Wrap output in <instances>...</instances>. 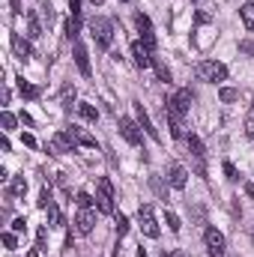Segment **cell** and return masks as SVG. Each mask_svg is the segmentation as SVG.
I'll use <instances>...</instances> for the list:
<instances>
[{
    "label": "cell",
    "instance_id": "cell-1",
    "mask_svg": "<svg viewBox=\"0 0 254 257\" xmlns=\"http://www.w3.org/2000/svg\"><path fill=\"white\" fill-rule=\"evenodd\" d=\"M197 78L209 81V84H221V81H227V66L218 63V60H200L197 63Z\"/></svg>",
    "mask_w": 254,
    "mask_h": 257
},
{
    "label": "cell",
    "instance_id": "cell-2",
    "mask_svg": "<svg viewBox=\"0 0 254 257\" xmlns=\"http://www.w3.org/2000/svg\"><path fill=\"white\" fill-rule=\"evenodd\" d=\"M90 33H93V39H96L99 48H111V42H114V24L108 18H93L90 21Z\"/></svg>",
    "mask_w": 254,
    "mask_h": 257
},
{
    "label": "cell",
    "instance_id": "cell-3",
    "mask_svg": "<svg viewBox=\"0 0 254 257\" xmlns=\"http://www.w3.org/2000/svg\"><path fill=\"white\" fill-rule=\"evenodd\" d=\"M75 132H54L48 141V153L51 156H63V153H75Z\"/></svg>",
    "mask_w": 254,
    "mask_h": 257
},
{
    "label": "cell",
    "instance_id": "cell-4",
    "mask_svg": "<svg viewBox=\"0 0 254 257\" xmlns=\"http://www.w3.org/2000/svg\"><path fill=\"white\" fill-rule=\"evenodd\" d=\"M96 189H99V194H96L99 212H105V215H114V186H111V180H108V177H102Z\"/></svg>",
    "mask_w": 254,
    "mask_h": 257
},
{
    "label": "cell",
    "instance_id": "cell-5",
    "mask_svg": "<svg viewBox=\"0 0 254 257\" xmlns=\"http://www.w3.org/2000/svg\"><path fill=\"white\" fill-rule=\"evenodd\" d=\"M203 242H206V251H209V257H224L227 242H224V233H221V230L206 227V230H203Z\"/></svg>",
    "mask_w": 254,
    "mask_h": 257
},
{
    "label": "cell",
    "instance_id": "cell-6",
    "mask_svg": "<svg viewBox=\"0 0 254 257\" xmlns=\"http://www.w3.org/2000/svg\"><path fill=\"white\" fill-rule=\"evenodd\" d=\"M138 224H141L144 236L159 239V224H156V215H153V206H150V203H144V206L138 209Z\"/></svg>",
    "mask_w": 254,
    "mask_h": 257
},
{
    "label": "cell",
    "instance_id": "cell-7",
    "mask_svg": "<svg viewBox=\"0 0 254 257\" xmlns=\"http://www.w3.org/2000/svg\"><path fill=\"white\" fill-rule=\"evenodd\" d=\"M186 141H189V153H191V159H194V171L200 177H206V150H203V141L197 135H189Z\"/></svg>",
    "mask_w": 254,
    "mask_h": 257
},
{
    "label": "cell",
    "instance_id": "cell-8",
    "mask_svg": "<svg viewBox=\"0 0 254 257\" xmlns=\"http://www.w3.org/2000/svg\"><path fill=\"white\" fill-rule=\"evenodd\" d=\"M135 27H138V33H141V42H144L150 51H156V33H153V21H150L144 12H138V15H135Z\"/></svg>",
    "mask_w": 254,
    "mask_h": 257
},
{
    "label": "cell",
    "instance_id": "cell-9",
    "mask_svg": "<svg viewBox=\"0 0 254 257\" xmlns=\"http://www.w3.org/2000/svg\"><path fill=\"white\" fill-rule=\"evenodd\" d=\"M120 135L126 138L132 147H141V144H144V135H141V123H135L132 117H120Z\"/></svg>",
    "mask_w": 254,
    "mask_h": 257
},
{
    "label": "cell",
    "instance_id": "cell-10",
    "mask_svg": "<svg viewBox=\"0 0 254 257\" xmlns=\"http://www.w3.org/2000/svg\"><path fill=\"white\" fill-rule=\"evenodd\" d=\"M165 117H168V126H171V135L174 138H186V120H183V114L171 102L165 105Z\"/></svg>",
    "mask_w": 254,
    "mask_h": 257
},
{
    "label": "cell",
    "instance_id": "cell-11",
    "mask_svg": "<svg viewBox=\"0 0 254 257\" xmlns=\"http://www.w3.org/2000/svg\"><path fill=\"white\" fill-rule=\"evenodd\" d=\"M168 183H171V189L183 192L186 183H189V171H186L180 162H171V168H168Z\"/></svg>",
    "mask_w": 254,
    "mask_h": 257
},
{
    "label": "cell",
    "instance_id": "cell-12",
    "mask_svg": "<svg viewBox=\"0 0 254 257\" xmlns=\"http://www.w3.org/2000/svg\"><path fill=\"white\" fill-rule=\"evenodd\" d=\"M93 224H96V215H93L90 209H81V212L75 215V230H78V233H84V236L93 233Z\"/></svg>",
    "mask_w": 254,
    "mask_h": 257
},
{
    "label": "cell",
    "instance_id": "cell-13",
    "mask_svg": "<svg viewBox=\"0 0 254 257\" xmlns=\"http://www.w3.org/2000/svg\"><path fill=\"white\" fill-rule=\"evenodd\" d=\"M153 51L144 45V42H132V57H135V63L141 66V69H147V66H153V57H150Z\"/></svg>",
    "mask_w": 254,
    "mask_h": 257
},
{
    "label": "cell",
    "instance_id": "cell-14",
    "mask_svg": "<svg viewBox=\"0 0 254 257\" xmlns=\"http://www.w3.org/2000/svg\"><path fill=\"white\" fill-rule=\"evenodd\" d=\"M75 66H78V72L84 75V78H90V54H87V48L81 45V42H75Z\"/></svg>",
    "mask_w": 254,
    "mask_h": 257
},
{
    "label": "cell",
    "instance_id": "cell-15",
    "mask_svg": "<svg viewBox=\"0 0 254 257\" xmlns=\"http://www.w3.org/2000/svg\"><path fill=\"white\" fill-rule=\"evenodd\" d=\"M12 51H15V57H18V60H30V57H33L30 42H27L24 36H18V33H12Z\"/></svg>",
    "mask_w": 254,
    "mask_h": 257
},
{
    "label": "cell",
    "instance_id": "cell-16",
    "mask_svg": "<svg viewBox=\"0 0 254 257\" xmlns=\"http://www.w3.org/2000/svg\"><path fill=\"white\" fill-rule=\"evenodd\" d=\"M191 99H194V96H191V90H189V87H183V90H177V96L171 99V105H174L180 114H189V111H191Z\"/></svg>",
    "mask_w": 254,
    "mask_h": 257
},
{
    "label": "cell",
    "instance_id": "cell-17",
    "mask_svg": "<svg viewBox=\"0 0 254 257\" xmlns=\"http://www.w3.org/2000/svg\"><path fill=\"white\" fill-rule=\"evenodd\" d=\"M135 111H138V123H141V128L153 138V141H159V132H156V126H153V120L147 117V111H144V105H135Z\"/></svg>",
    "mask_w": 254,
    "mask_h": 257
},
{
    "label": "cell",
    "instance_id": "cell-18",
    "mask_svg": "<svg viewBox=\"0 0 254 257\" xmlns=\"http://www.w3.org/2000/svg\"><path fill=\"white\" fill-rule=\"evenodd\" d=\"M27 36H30V39H39V36H42V24H39L36 12L27 15Z\"/></svg>",
    "mask_w": 254,
    "mask_h": 257
},
{
    "label": "cell",
    "instance_id": "cell-19",
    "mask_svg": "<svg viewBox=\"0 0 254 257\" xmlns=\"http://www.w3.org/2000/svg\"><path fill=\"white\" fill-rule=\"evenodd\" d=\"M78 114H81L87 123H96V120H99V111H96V105H90V102H81V105H78Z\"/></svg>",
    "mask_w": 254,
    "mask_h": 257
},
{
    "label": "cell",
    "instance_id": "cell-20",
    "mask_svg": "<svg viewBox=\"0 0 254 257\" xmlns=\"http://www.w3.org/2000/svg\"><path fill=\"white\" fill-rule=\"evenodd\" d=\"M9 194H12V197H24V194H27V180H24V177H15V180L9 183Z\"/></svg>",
    "mask_w": 254,
    "mask_h": 257
},
{
    "label": "cell",
    "instance_id": "cell-21",
    "mask_svg": "<svg viewBox=\"0 0 254 257\" xmlns=\"http://www.w3.org/2000/svg\"><path fill=\"white\" fill-rule=\"evenodd\" d=\"M239 18H242V24H245L248 30H254V3H242Z\"/></svg>",
    "mask_w": 254,
    "mask_h": 257
},
{
    "label": "cell",
    "instance_id": "cell-22",
    "mask_svg": "<svg viewBox=\"0 0 254 257\" xmlns=\"http://www.w3.org/2000/svg\"><path fill=\"white\" fill-rule=\"evenodd\" d=\"M18 90H21L24 99H39V96H42V90L33 87V84H27V81H18Z\"/></svg>",
    "mask_w": 254,
    "mask_h": 257
},
{
    "label": "cell",
    "instance_id": "cell-23",
    "mask_svg": "<svg viewBox=\"0 0 254 257\" xmlns=\"http://www.w3.org/2000/svg\"><path fill=\"white\" fill-rule=\"evenodd\" d=\"M75 96H78V90H75L72 84H66V87H63V93H60V105H63L66 111L72 108V102H75Z\"/></svg>",
    "mask_w": 254,
    "mask_h": 257
},
{
    "label": "cell",
    "instance_id": "cell-24",
    "mask_svg": "<svg viewBox=\"0 0 254 257\" xmlns=\"http://www.w3.org/2000/svg\"><path fill=\"white\" fill-rule=\"evenodd\" d=\"M78 33H81V21H78V15H69V21H66V36H69V39H78Z\"/></svg>",
    "mask_w": 254,
    "mask_h": 257
},
{
    "label": "cell",
    "instance_id": "cell-25",
    "mask_svg": "<svg viewBox=\"0 0 254 257\" xmlns=\"http://www.w3.org/2000/svg\"><path fill=\"white\" fill-rule=\"evenodd\" d=\"M75 132V141L81 144V147H96V138L90 135V132H84V128H72Z\"/></svg>",
    "mask_w": 254,
    "mask_h": 257
},
{
    "label": "cell",
    "instance_id": "cell-26",
    "mask_svg": "<svg viewBox=\"0 0 254 257\" xmlns=\"http://www.w3.org/2000/svg\"><path fill=\"white\" fill-rule=\"evenodd\" d=\"M153 66H156V75H159V81H165V84H171V69L162 63L159 57H153Z\"/></svg>",
    "mask_w": 254,
    "mask_h": 257
},
{
    "label": "cell",
    "instance_id": "cell-27",
    "mask_svg": "<svg viewBox=\"0 0 254 257\" xmlns=\"http://www.w3.org/2000/svg\"><path fill=\"white\" fill-rule=\"evenodd\" d=\"M218 99H221V102H236V99H239V90H236V87H221V90H218Z\"/></svg>",
    "mask_w": 254,
    "mask_h": 257
},
{
    "label": "cell",
    "instance_id": "cell-28",
    "mask_svg": "<svg viewBox=\"0 0 254 257\" xmlns=\"http://www.w3.org/2000/svg\"><path fill=\"white\" fill-rule=\"evenodd\" d=\"M36 203H39V209H51V206H54V200H51V189H48V186L39 192V200H36Z\"/></svg>",
    "mask_w": 254,
    "mask_h": 257
},
{
    "label": "cell",
    "instance_id": "cell-29",
    "mask_svg": "<svg viewBox=\"0 0 254 257\" xmlns=\"http://www.w3.org/2000/svg\"><path fill=\"white\" fill-rule=\"evenodd\" d=\"M114 227H117V236H126L129 233V218L120 212V215H114Z\"/></svg>",
    "mask_w": 254,
    "mask_h": 257
},
{
    "label": "cell",
    "instance_id": "cell-30",
    "mask_svg": "<svg viewBox=\"0 0 254 257\" xmlns=\"http://www.w3.org/2000/svg\"><path fill=\"white\" fill-rule=\"evenodd\" d=\"M75 203H78V209H90V206H93V197L87 192H78L75 194Z\"/></svg>",
    "mask_w": 254,
    "mask_h": 257
},
{
    "label": "cell",
    "instance_id": "cell-31",
    "mask_svg": "<svg viewBox=\"0 0 254 257\" xmlns=\"http://www.w3.org/2000/svg\"><path fill=\"white\" fill-rule=\"evenodd\" d=\"M0 123H3V132H12V128L18 126V120H15L9 111H3V114H0Z\"/></svg>",
    "mask_w": 254,
    "mask_h": 257
},
{
    "label": "cell",
    "instance_id": "cell-32",
    "mask_svg": "<svg viewBox=\"0 0 254 257\" xmlns=\"http://www.w3.org/2000/svg\"><path fill=\"white\" fill-rule=\"evenodd\" d=\"M221 171H224V177H227L230 183H236V180H239V174H236V168H233V162H224V165H221Z\"/></svg>",
    "mask_w": 254,
    "mask_h": 257
},
{
    "label": "cell",
    "instance_id": "cell-33",
    "mask_svg": "<svg viewBox=\"0 0 254 257\" xmlns=\"http://www.w3.org/2000/svg\"><path fill=\"white\" fill-rule=\"evenodd\" d=\"M3 245H6V248H18V239H15V230H6V233H3Z\"/></svg>",
    "mask_w": 254,
    "mask_h": 257
},
{
    "label": "cell",
    "instance_id": "cell-34",
    "mask_svg": "<svg viewBox=\"0 0 254 257\" xmlns=\"http://www.w3.org/2000/svg\"><path fill=\"white\" fill-rule=\"evenodd\" d=\"M239 51L248 54V57H254V39H242V42H239Z\"/></svg>",
    "mask_w": 254,
    "mask_h": 257
},
{
    "label": "cell",
    "instance_id": "cell-35",
    "mask_svg": "<svg viewBox=\"0 0 254 257\" xmlns=\"http://www.w3.org/2000/svg\"><path fill=\"white\" fill-rule=\"evenodd\" d=\"M42 18H45V24H48V27H51V24H54V9H51V6H48V3H45V6H42Z\"/></svg>",
    "mask_w": 254,
    "mask_h": 257
},
{
    "label": "cell",
    "instance_id": "cell-36",
    "mask_svg": "<svg viewBox=\"0 0 254 257\" xmlns=\"http://www.w3.org/2000/svg\"><path fill=\"white\" fill-rule=\"evenodd\" d=\"M168 227H171L174 233H180V227H183V224H180V218H177L174 212H168Z\"/></svg>",
    "mask_w": 254,
    "mask_h": 257
},
{
    "label": "cell",
    "instance_id": "cell-37",
    "mask_svg": "<svg viewBox=\"0 0 254 257\" xmlns=\"http://www.w3.org/2000/svg\"><path fill=\"white\" fill-rule=\"evenodd\" d=\"M66 221H63V215H60V212H57V209H54V206H51V227H63Z\"/></svg>",
    "mask_w": 254,
    "mask_h": 257
},
{
    "label": "cell",
    "instance_id": "cell-38",
    "mask_svg": "<svg viewBox=\"0 0 254 257\" xmlns=\"http://www.w3.org/2000/svg\"><path fill=\"white\" fill-rule=\"evenodd\" d=\"M209 21H212V15H209V12H203V9L194 15V24H209Z\"/></svg>",
    "mask_w": 254,
    "mask_h": 257
},
{
    "label": "cell",
    "instance_id": "cell-39",
    "mask_svg": "<svg viewBox=\"0 0 254 257\" xmlns=\"http://www.w3.org/2000/svg\"><path fill=\"white\" fill-rule=\"evenodd\" d=\"M12 230H15V233H24V230H27V221H24V218H15V221H12Z\"/></svg>",
    "mask_w": 254,
    "mask_h": 257
},
{
    "label": "cell",
    "instance_id": "cell-40",
    "mask_svg": "<svg viewBox=\"0 0 254 257\" xmlns=\"http://www.w3.org/2000/svg\"><path fill=\"white\" fill-rule=\"evenodd\" d=\"M36 239H39V251H45V239H48V230H45V227H39Z\"/></svg>",
    "mask_w": 254,
    "mask_h": 257
},
{
    "label": "cell",
    "instance_id": "cell-41",
    "mask_svg": "<svg viewBox=\"0 0 254 257\" xmlns=\"http://www.w3.org/2000/svg\"><path fill=\"white\" fill-rule=\"evenodd\" d=\"M21 141H24V147H30V150L36 147V138H33V135H21Z\"/></svg>",
    "mask_w": 254,
    "mask_h": 257
},
{
    "label": "cell",
    "instance_id": "cell-42",
    "mask_svg": "<svg viewBox=\"0 0 254 257\" xmlns=\"http://www.w3.org/2000/svg\"><path fill=\"white\" fill-rule=\"evenodd\" d=\"M69 9H72V15H81V3H78V0H72V6H69Z\"/></svg>",
    "mask_w": 254,
    "mask_h": 257
},
{
    "label": "cell",
    "instance_id": "cell-43",
    "mask_svg": "<svg viewBox=\"0 0 254 257\" xmlns=\"http://www.w3.org/2000/svg\"><path fill=\"white\" fill-rule=\"evenodd\" d=\"M9 3H12V12L18 15V12H21V0H9Z\"/></svg>",
    "mask_w": 254,
    "mask_h": 257
},
{
    "label": "cell",
    "instance_id": "cell-44",
    "mask_svg": "<svg viewBox=\"0 0 254 257\" xmlns=\"http://www.w3.org/2000/svg\"><path fill=\"white\" fill-rule=\"evenodd\" d=\"M245 194H248V197H254V183H245Z\"/></svg>",
    "mask_w": 254,
    "mask_h": 257
},
{
    "label": "cell",
    "instance_id": "cell-45",
    "mask_svg": "<svg viewBox=\"0 0 254 257\" xmlns=\"http://www.w3.org/2000/svg\"><path fill=\"white\" fill-rule=\"evenodd\" d=\"M162 257H180L177 251H162Z\"/></svg>",
    "mask_w": 254,
    "mask_h": 257
},
{
    "label": "cell",
    "instance_id": "cell-46",
    "mask_svg": "<svg viewBox=\"0 0 254 257\" xmlns=\"http://www.w3.org/2000/svg\"><path fill=\"white\" fill-rule=\"evenodd\" d=\"M27 257H39V248H33V251H27Z\"/></svg>",
    "mask_w": 254,
    "mask_h": 257
},
{
    "label": "cell",
    "instance_id": "cell-47",
    "mask_svg": "<svg viewBox=\"0 0 254 257\" xmlns=\"http://www.w3.org/2000/svg\"><path fill=\"white\" fill-rule=\"evenodd\" d=\"M248 123H254V105H251V111H248Z\"/></svg>",
    "mask_w": 254,
    "mask_h": 257
},
{
    "label": "cell",
    "instance_id": "cell-48",
    "mask_svg": "<svg viewBox=\"0 0 254 257\" xmlns=\"http://www.w3.org/2000/svg\"><path fill=\"white\" fill-rule=\"evenodd\" d=\"M138 257H150V254H147V251H144V248H141V251H138Z\"/></svg>",
    "mask_w": 254,
    "mask_h": 257
},
{
    "label": "cell",
    "instance_id": "cell-49",
    "mask_svg": "<svg viewBox=\"0 0 254 257\" xmlns=\"http://www.w3.org/2000/svg\"><path fill=\"white\" fill-rule=\"evenodd\" d=\"M93 3H96V6H99V3H105V0H93Z\"/></svg>",
    "mask_w": 254,
    "mask_h": 257
},
{
    "label": "cell",
    "instance_id": "cell-50",
    "mask_svg": "<svg viewBox=\"0 0 254 257\" xmlns=\"http://www.w3.org/2000/svg\"><path fill=\"white\" fill-rule=\"evenodd\" d=\"M123 3H126V0H123Z\"/></svg>",
    "mask_w": 254,
    "mask_h": 257
},
{
    "label": "cell",
    "instance_id": "cell-51",
    "mask_svg": "<svg viewBox=\"0 0 254 257\" xmlns=\"http://www.w3.org/2000/svg\"><path fill=\"white\" fill-rule=\"evenodd\" d=\"M194 3H197V0H194Z\"/></svg>",
    "mask_w": 254,
    "mask_h": 257
}]
</instances>
